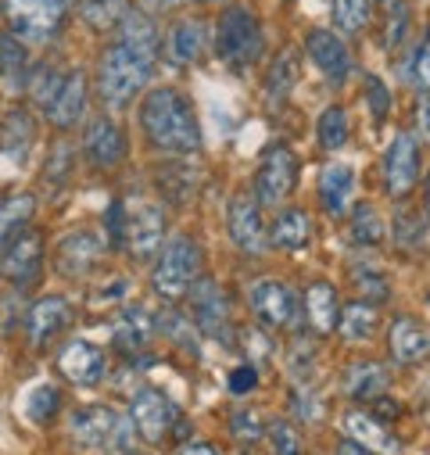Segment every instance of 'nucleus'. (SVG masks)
Masks as SVG:
<instances>
[{"instance_id": "nucleus-1", "label": "nucleus", "mask_w": 430, "mask_h": 455, "mask_svg": "<svg viewBox=\"0 0 430 455\" xmlns=\"http://www.w3.org/2000/svg\"><path fill=\"white\" fill-rule=\"evenodd\" d=\"M140 130H144L147 144L165 155L187 158L201 148V130L194 119V108L172 86H158L140 100Z\"/></svg>"}, {"instance_id": "nucleus-2", "label": "nucleus", "mask_w": 430, "mask_h": 455, "mask_svg": "<svg viewBox=\"0 0 430 455\" xmlns=\"http://www.w3.org/2000/svg\"><path fill=\"white\" fill-rule=\"evenodd\" d=\"M155 61L158 58H147V54L133 51L123 40L108 44L104 54H100V65H97V90H100V97L112 104V108L130 104L144 90V83L151 79Z\"/></svg>"}, {"instance_id": "nucleus-3", "label": "nucleus", "mask_w": 430, "mask_h": 455, "mask_svg": "<svg viewBox=\"0 0 430 455\" xmlns=\"http://www.w3.org/2000/svg\"><path fill=\"white\" fill-rule=\"evenodd\" d=\"M266 51L262 40V26L248 8H227L215 22V54L223 65H230L234 72L251 68Z\"/></svg>"}, {"instance_id": "nucleus-4", "label": "nucleus", "mask_w": 430, "mask_h": 455, "mask_svg": "<svg viewBox=\"0 0 430 455\" xmlns=\"http://www.w3.org/2000/svg\"><path fill=\"white\" fill-rule=\"evenodd\" d=\"M68 434L83 448H108V451H126L133 419L119 416L112 405H83L68 416Z\"/></svg>"}, {"instance_id": "nucleus-5", "label": "nucleus", "mask_w": 430, "mask_h": 455, "mask_svg": "<svg viewBox=\"0 0 430 455\" xmlns=\"http://www.w3.org/2000/svg\"><path fill=\"white\" fill-rule=\"evenodd\" d=\"M187 305H190V323L204 333L215 337L219 345L234 348V319H230V298L223 291L219 280L211 276H197L187 291Z\"/></svg>"}, {"instance_id": "nucleus-6", "label": "nucleus", "mask_w": 430, "mask_h": 455, "mask_svg": "<svg viewBox=\"0 0 430 455\" xmlns=\"http://www.w3.org/2000/svg\"><path fill=\"white\" fill-rule=\"evenodd\" d=\"M68 15L65 0H4V22L12 36L26 44H47L61 33V22Z\"/></svg>"}, {"instance_id": "nucleus-7", "label": "nucleus", "mask_w": 430, "mask_h": 455, "mask_svg": "<svg viewBox=\"0 0 430 455\" xmlns=\"http://www.w3.org/2000/svg\"><path fill=\"white\" fill-rule=\"evenodd\" d=\"M197 273H201V244L194 237H176L162 251V259H158V266L151 273V291L158 298L176 301V298H183L190 291Z\"/></svg>"}, {"instance_id": "nucleus-8", "label": "nucleus", "mask_w": 430, "mask_h": 455, "mask_svg": "<svg viewBox=\"0 0 430 455\" xmlns=\"http://www.w3.org/2000/svg\"><path fill=\"white\" fill-rule=\"evenodd\" d=\"M227 230H230V241L237 244V251H244L248 259H262L269 251V226L262 219V204L255 201V194L241 190L230 197Z\"/></svg>"}, {"instance_id": "nucleus-9", "label": "nucleus", "mask_w": 430, "mask_h": 455, "mask_svg": "<svg viewBox=\"0 0 430 455\" xmlns=\"http://www.w3.org/2000/svg\"><path fill=\"white\" fill-rule=\"evenodd\" d=\"M294 183H298V155L287 144L266 148V155L259 162V172H255V201L262 208L283 204L291 197Z\"/></svg>"}, {"instance_id": "nucleus-10", "label": "nucleus", "mask_w": 430, "mask_h": 455, "mask_svg": "<svg viewBox=\"0 0 430 455\" xmlns=\"http://www.w3.org/2000/svg\"><path fill=\"white\" fill-rule=\"evenodd\" d=\"M130 419H133V430L147 444H158V441L172 437V430L183 416H179V409L172 405L169 395H162L158 387H140L130 402Z\"/></svg>"}, {"instance_id": "nucleus-11", "label": "nucleus", "mask_w": 430, "mask_h": 455, "mask_svg": "<svg viewBox=\"0 0 430 455\" xmlns=\"http://www.w3.org/2000/svg\"><path fill=\"white\" fill-rule=\"evenodd\" d=\"M104 255V237L97 230H90V226H83V230H72L58 241L54 248V273L61 280H83L93 273V266L100 262Z\"/></svg>"}, {"instance_id": "nucleus-12", "label": "nucleus", "mask_w": 430, "mask_h": 455, "mask_svg": "<svg viewBox=\"0 0 430 455\" xmlns=\"http://www.w3.org/2000/svg\"><path fill=\"white\" fill-rule=\"evenodd\" d=\"M40 269H44V237L36 230H22L0 255V276L19 291H29L40 280Z\"/></svg>"}, {"instance_id": "nucleus-13", "label": "nucleus", "mask_w": 430, "mask_h": 455, "mask_svg": "<svg viewBox=\"0 0 430 455\" xmlns=\"http://www.w3.org/2000/svg\"><path fill=\"white\" fill-rule=\"evenodd\" d=\"M248 301H251L255 319H259L266 330H283V326H291L294 315H298V298H294V291H291L287 283H280V280H259V283H251Z\"/></svg>"}, {"instance_id": "nucleus-14", "label": "nucleus", "mask_w": 430, "mask_h": 455, "mask_svg": "<svg viewBox=\"0 0 430 455\" xmlns=\"http://www.w3.org/2000/svg\"><path fill=\"white\" fill-rule=\"evenodd\" d=\"M341 430L348 441H355L359 448H366L370 455H402V441L394 437L391 423L377 419L366 409H348L341 416Z\"/></svg>"}, {"instance_id": "nucleus-15", "label": "nucleus", "mask_w": 430, "mask_h": 455, "mask_svg": "<svg viewBox=\"0 0 430 455\" xmlns=\"http://www.w3.org/2000/svg\"><path fill=\"white\" fill-rule=\"evenodd\" d=\"M419 144L412 133H398L384 155V187L391 197H405L419 180Z\"/></svg>"}, {"instance_id": "nucleus-16", "label": "nucleus", "mask_w": 430, "mask_h": 455, "mask_svg": "<svg viewBox=\"0 0 430 455\" xmlns=\"http://www.w3.org/2000/svg\"><path fill=\"white\" fill-rule=\"evenodd\" d=\"M83 158L93 165V169H112L126 158V133L112 123V119H90L86 130H83Z\"/></svg>"}, {"instance_id": "nucleus-17", "label": "nucleus", "mask_w": 430, "mask_h": 455, "mask_svg": "<svg viewBox=\"0 0 430 455\" xmlns=\"http://www.w3.org/2000/svg\"><path fill=\"white\" fill-rule=\"evenodd\" d=\"M58 370L65 380H72L76 387H93L108 377V363H104V352L93 348L90 340L83 337H72L68 345L58 352Z\"/></svg>"}, {"instance_id": "nucleus-18", "label": "nucleus", "mask_w": 430, "mask_h": 455, "mask_svg": "<svg viewBox=\"0 0 430 455\" xmlns=\"http://www.w3.org/2000/svg\"><path fill=\"white\" fill-rule=\"evenodd\" d=\"M68 319H72L68 298H61V294H44V298H36L33 308L26 312V337H29V345H33V348L51 345V340L68 326Z\"/></svg>"}, {"instance_id": "nucleus-19", "label": "nucleus", "mask_w": 430, "mask_h": 455, "mask_svg": "<svg viewBox=\"0 0 430 455\" xmlns=\"http://www.w3.org/2000/svg\"><path fill=\"white\" fill-rule=\"evenodd\" d=\"M162 241H165V212L158 204H140L126 226V248L133 251L137 262H147L158 255Z\"/></svg>"}, {"instance_id": "nucleus-20", "label": "nucleus", "mask_w": 430, "mask_h": 455, "mask_svg": "<svg viewBox=\"0 0 430 455\" xmlns=\"http://www.w3.org/2000/svg\"><path fill=\"white\" fill-rule=\"evenodd\" d=\"M158 333V319L144 308V305H130L115 315V326H112V340H115V348L123 355H140L151 348V340Z\"/></svg>"}, {"instance_id": "nucleus-21", "label": "nucleus", "mask_w": 430, "mask_h": 455, "mask_svg": "<svg viewBox=\"0 0 430 455\" xmlns=\"http://www.w3.org/2000/svg\"><path fill=\"white\" fill-rule=\"evenodd\" d=\"M305 54L312 58V65L327 76L330 83H345L348 72H352V58H348V47L341 44L338 33L330 29H312L305 36Z\"/></svg>"}, {"instance_id": "nucleus-22", "label": "nucleus", "mask_w": 430, "mask_h": 455, "mask_svg": "<svg viewBox=\"0 0 430 455\" xmlns=\"http://www.w3.org/2000/svg\"><path fill=\"white\" fill-rule=\"evenodd\" d=\"M151 180H155L158 197L169 204H187L201 190V169L190 162H162V165H155Z\"/></svg>"}, {"instance_id": "nucleus-23", "label": "nucleus", "mask_w": 430, "mask_h": 455, "mask_svg": "<svg viewBox=\"0 0 430 455\" xmlns=\"http://www.w3.org/2000/svg\"><path fill=\"white\" fill-rule=\"evenodd\" d=\"M83 111H86V72L72 68V72H65V83H61L58 97L47 108V119H51L54 130L65 133L83 119Z\"/></svg>"}, {"instance_id": "nucleus-24", "label": "nucleus", "mask_w": 430, "mask_h": 455, "mask_svg": "<svg viewBox=\"0 0 430 455\" xmlns=\"http://www.w3.org/2000/svg\"><path fill=\"white\" fill-rule=\"evenodd\" d=\"M204 47H208V29L197 19H179L165 33V58L179 68L197 65L204 58Z\"/></svg>"}, {"instance_id": "nucleus-25", "label": "nucleus", "mask_w": 430, "mask_h": 455, "mask_svg": "<svg viewBox=\"0 0 430 455\" xmlns=\"http://www.w3.org/2000/svg\"><path fill=\"white\" fill-rule=\"evenodd\" d=\"M387 348L394 355V363L412 366L419 359L430 355V333L412 319V315H394L391 330H387Z\"/></svg>"}, {"instance_id": "nucleus-26", "label": "nucleus", "mask_w": 430, "mask_h": 455, "mask_svg": "<svg viewBox=\"0 0 430 455\" xmlns=\"http://www.w3.org/2000/svg\"><path fill=\"white\" fill-rule=\"evenodd\" d=\"M387 384H391V377H387V366L384 363L366 359V363H352L345 370V395L352 402H359V405L384 398L387 395Z\"/></svg>"}, {"instance_id": "nucleus-27", "label": "nucleus", "mask_w": 430, "mask_h": 455, "mask_svg": "<svg viewBox=\"0 0 430 455\" xmlns=\"http://www.w3.org/2000/svg\"><path fill=\"white\" fill-rule=\"evenodd\" d=\"M305 315H308L315 333H334L338 323H341V298H338V291L330 283H322V280L308 283L305 287Z\"/></svg>"}, {"instance_id": "nucleus-28", "label": "nucleus", "mask_w": 430, "mask_h": 455, "mask_svg": "<svg viewBox=\"0 0 430 455\" xmlns=\"http://www.w3.org/2000/svg\"><path fill=\"white\" fill-rule=\"evenodd\" d=\"M355 194V172L341 162H330L319 172V204L327 215H341Z\"/></svg>"}, {"instance_id": "nucleus-29", "label": "nucleus", "mask_w": 430, "mask_h": 455, "mask_svg": "<svg viewBox=\"0 0 430 455\" xmlns=\"http://www.w3.org/2000/svg\"><path fill=\"white\" fill-rule=\"evenodd\" d=\"M312 241V219L305 208H283L276 212L273 226H269V244L283 248V251H301Z\"/></svg>"}, {"instance_id": "nucleus-30", "label": "nucleus", "mask_w": 430, "mask_h": 455, "mask_svg": "<svg viewBox=\"0 0 430 455\" xmlns=\"http://www.w3.org/2000/svg\"><path fill=\"white\" fill-rule=\"evenodd\" d=\"M33 212H36L33 194H4L0 197V251H4L22 230H29Z\"/></svg>"}, {"instance_id": "nucleus-31", "label": "nucleus", "mask_w": 430, "mask_h": 455, "mask_svg": "<svg viewBox=\"0 0 430 455\" xmlns=\"http://www.w3.org/2000/svg\"><path fill=\"white\" fill-rule=\"evenodd\" d=\"M298 76H301V68H298V51H294V47H283V51L273 58L269 72H266V97H269L273 104L287 100V97L294 93V86H298Z\"/></svg>"}, {"instance_id": "nucleus-32", "label": "nucleus", "mask_w": 430, "mask_h": 455, "mask_svg": "<svg viewBox=\"0 0 430 455\" xmlns=\"http://www.w3.org/2000/svg\"><path fill=\"white\" fill-rule=\"evenodd\" d=\"M115 40L130 44L133 51H140V54H147V58H158V29H155V22H151L144 12H137V8H130V12L123 15Z\"/></svg>"}, {"instance_id": "nucleus-33", "label": "nucleus", "mask_w": 430, "mask_h": 455, "mask_svg": "<svg viewBox=\"0 0 430 455\" xmlns=\"http://www.w3.org/2000/svg\"><path fill=\"white\" fill-rule=\"evenodd\" d=\"M377 326H380V312H377V305H370V301H352V305H341V323H338V330H341V337L345 340H370L373 333H377Z\"/></svg>"}, {"instance_id": "nucleus-34", "label": "nucleus", "mask_w": 430, "mask_h": 455, "mask_svg": "<svg viewBox=\"0 0 430 455\" xmlns=\"http://www.w3.org/2000/svg\"><path fill=\"white\" fill-rule=\"evenodd\" d=\"M0 148L15 158H26V151L33 148V119L26 108H12L4 123H0Z\"/></svg>"}, {"instance_id": "nucleus-35", "label": "nucleus", "mask_w": 430, "mask_h": 455, "mask_svg": "<svg viewBox=\"0 0 430 455\" xmlns=\"http://www.w3.org/2000/svg\"><path fill=\"white\" fill-rule=\"evenodd\" d=\"M348 273H352V283H355V291H359L362 301H370V305L387 301L391 283H387V276H384L380 266H373L370 259H355V262L348 266Z\"/></svg>"}, {"instance_id": "nucleus-36", "label": "nucleus", "mask_w": 430, "mask_h": 455, "mask_svg": "<svg viewBox=\"0 0 430 455\" xmlns=\"http://www.w3.org/2000/svg\"><path fill=\"white\" fill-rule=\"evenodd\" d=\"M26 79H29L26 47L15 44V36H0V83L8 90H26Z\"/></svg>"}, {"instance_id": "nucleus-37", "label": "nucleus", "mask_w": 430, "mask_h": 455, "mask_svg": "<svg viewBox=\"0 0 430 455\" xmlns=\"http://www.w3.org/2000/svg\"><path fill=\"white\" fill-rule=\"evenodd\" d=\"M352 241L355 244H362V248H377V244H384V237H387V226H384V219H380V212L370 204V201H359L355 208H352Z\"/></svg>"}, {"instance_id": "nucleus-38", "label": "nucleus", "mask_w": 430, "mask_h": 455, "mask_svg": "<svg viewBox=\"0 0 430 455\" xmlns=\"http://www.w3.org/2000/svg\"><path fill=\"white\" fill-rule=\"evenodd\" d=\"M315 366H319V348L312 345L308 337H294L291 352H287V373H291L294 387H312Z\"/></svg>"}, {"instance_id": "nucleus-39", "label": "nucleus", "mask_w": 430, "mask_h": 455, "mask_svg": "<svg viewBox=\"0 0 430 455\" xmlns=\"http://www.w3.org/2000/svg\"><path fill=\"white\" fill-rule=\"evenodd\" d=\"M426 219L416 212V208H398L394 212V226H391V237H394V244L402 248V251H416V248H423V241H426Z\"/></svg>"}, {"instance_id": "nucleus-40", "label": "nucleus", "mask_w": 430, "mask_h": 455, "mask_svg": "<svg viewBox=\"0 0 430 455\" xmlns=\"http://www.w3.org/2000/svg\"><path fill=\"white\" fill-rule=\"evenodd\" d=\"M315 140L322 151H338L348 144V116L341 104H330L315 123Z\"/></svg>"}, {"instance_id": "nucleus-41", "label": "nucleus", "mask_w": 430, "mask_h": 455, "mask_svg": "<svg viewBox=\"0 0 430 455\" xmlns=\"http://www.w3.org/2000/svg\"><path fill=\"white\" fill-rule=\"evenodd\" d=\"M61 83H65V76L54 68V65H36L33 72H29V79H26V90H29V97H33V104L47 116V108H51V100L58 97V90H61Z\"/></svg>"}, {"instance_id": "nucleus-42", "label": "nucleus", "mask_w": 430, "mask_h": 455, "mask_svg": "<svg viewBox=\"0 0 430 455\" xmlns=\"http://www.w3.org/2000/svg\"><path fill=\"white\" fill-rule=\"evenodd\" d=\"M126 12H130L126 0H83V8H79L83 22L93 26V29H112V26H119Z\"/></svg>"}, {"instance_id": "nucleus-43", "label": "nucleus", "mask_w": 430, "mask_h": 455, "mask_svg": "<svg viewBox=\"0 0 430 455\" xmlns=\"http://www.w3.org/2000/svg\"><path fill=\"white\" fill-rule=\"evenodd\" d=\"M58 409H61V391H58V387H51V384L33 387V395H29V402H26L29 423L44 427V423H51V419L58 416Z\"/></svg>"}, {"instance_id": "nucleus-44", "label": "nucleus", "mask_w": 430, "mask_h": 455, "mask_svg": "<svg viewBox=\"0 0 430 455\" xmlns=\"http://www.w3.org/2000/svg\"><path fill=\"white\" fill-rule=\"evenodd\" d=\"M334 22L348 36L362 33L370 26V0H334Z\"/></svg>"}, {"instance_id": "nucleus-45", "label": "nucleus", "mask_w": 430, "mask_h": 455, "mask_svg": "<svg viewBox=\"0 0 430 455\" xmlns=\"http://www.w3.org/2000/svg\"><path fill=\"white\" fill-rule=\"evenodd\" d=\"M72 165H76V151H72V144H68V140H58V144L51 148V155H47L44 180H47L51 187H65V183L72 180Z\"/></svg>"}, {"instance_id": "nucleus-46", "label": "nucleus", "mask_w": 430, "mask_h": 455, "mask_svg": "<svg viewBox=\"0 0 430 455\" xmlns=\"http://www.w3.org/2000/svg\"><path fill=\"white\" fill-rule=\"evenodd\" d=\"M269 444H273V455H305V441H301V430L291 423V419H273L269 430H266Z\"/></svg>"}, {"instance_id": "nucleus-47", "label": "nucleus", "mask_w": 430, "mask_h": 455, "mask_svg": "<svg viewBox=\"0 0 430 455\" xmlns=\"http://www.w3.org/2000/svg\"><path fill=\"white\" fill-rule=\"evenodd\" d=\"M269 423L255 412V409H234L230 412V434L241 441V444H255L259 437H266Z\"/></svg>"}, {"instance_id": "nucleus-48", "label": "nucleus", "mask_w": 430, "mask_h": 455, "mask_svg": "<svg viewBox=\"0 0 430 455\" xmlns=\"http://www.w3.org/2000/svg\"><path fill=\"white\" fill-rule=\"evenodd\" d=\"M158 333H165L169 340H176L179 348H190V355H197L194 323H187V315H179V312H165V315H158Z\"/></svg>"}, {"instance_id": "nucleus-49", "label": "nucleus", "mask_w": 430, "mask_h": 455, "mask_svg": "<svg viewBox=\"0 0 430 455\" xmlns=\"http://www.w3.org/2000/svg\"><path fill=\"white\" fill-rule=\"evenodd\" d=\"M387 4V19H384V51H394L409 29V8L402 0H384Z\"/></svg>"}, {"instance_id": "nucleus-50", "label": "nucleus", "mask_w": 430, "mask_h": 455, "mask_svg": "<svg viewBox=\"0 0 430 455\" xmlns=\"http://www.w3.org/2000/svg\"><path fill=\"white\" fill-rule=\"evenodd\" d=\"M291 412H294V419H301V423H319L322 402L315 398L312 387H294V395H291Z\"/></svg>"}, {"instance_id": "nucleus-51", "label": "nucleus", "mask_w": 430, "mask_h": 455, "mask_svg": "<svg viewBox=\"0 0 430 455\" xmlns=\"http://www.w3.org/2000/svg\"><path fill=\"white\" fill-rule=\"evenodd\" d=\"M126 226H130V215H126L123 201H115L104 215V234L112 241V248H126Z\"/></svg>"}, {"instance_id": "nucleus-52", "label": "nucleus", "mask_w": 430, "mask_h": 455, "mask_svg": "<svg viewBox=\"0 0 430 455\" xmlns=\"http://www.w3.org/2000/svg\"><path fill=\"white\" fill-rule=\"evenodd\" d=\"M366 100H370V111L377 123H384L391 116V93L377 76H366Z\"/></svg>"}, {"instance_id": "nucleus-53", "label": "nucleus", "mask_w": 430, "mask_h": 455, "mask_svg": "<svg viewBox=\"0 0 430 455\" xmlns=\"http://www.w3.org/2000/svg\"><path fill=\"white\" fill-rule=\"evenodd\" d=\"M409 79H412V86H419L423 93H430V29H426V36H423V44L416 51V61H412Z\"/></svg>"}, {"instance_id": "nucleus-54", "label": "nucleus", "mask_w": 430, "mask_h": 455, "mask_svg": "<svg viewBox=\"0 0 430 455\" xmlns=\"http://www.w3.org/2000/svg\"><path fill=\"white\" fill-rule=\"evenodd\" d=\"M259 387V370L251 366V363H244V366H237L234 373H230V391L241 398V395H251Z\"/></svg>"}, {"instance_id": "nucleus-55", "label": "nucleus", "mask_w": 430, "mask_h": 455, "mask_svg": "<svg viewBox=\"0 0 430 455\" xmlns=\"http://www.w3.org/2000/svg\"><path fill=\"white\" fill-rule=\"evenodd\" d=\"M244 348H251L255 355H259V363H266V359H273V340H269V333H262V330H248V340H244Z\"/></svg>"}, {"instance_id": "nucleus-56", "label": "nucleus", "mask_w": 430, "mask_h": 455, "mask_svg": "<svg viewBox=\"0 0 430 455\" xmlns=\"http://www.w3.org/2000/svg\"><path fill=\"white\" fill-rule=\"evenodd\" d=\"M416 116H419V133H423V140L430 144V93H419V100H416Z\"/></svg>"}, {"instance_id": "nucleus-57", "label": "nucleus", "mask_w": 430, "mask_h": 455, "mask_svg": "<svg viewBox=\"0 0 430 455\" xmlns=\"http://www.w3.org/2000/svg\"><path fill=\"white\" fill-rule=\"evenodd\" d=\"M179 455H219V448L208 444V441H194V444L179 448Z\"/></svg>"}, {"instance_id": "nucleus-58", "label": "nucleus", "mask_w": 430, "mask_h": 455, "mask_svg": "<svg viewBox=\"0 0 430 455\" xmlns=\"http://www.w3.org/2000/svg\"><path fill=\"white\" fill-rule=\"evenodd\" d=\"M426 212H430V172H426Z\"/></svg>"}, {"instance_id": "nucleus-59", "label": "nucleus", "mask_w": 430, "mask_h": 455, "mask_svg": "<svg viewBox=\"0 0 430 455\" xmlns=\"http://www.w3.org/2000/svg\"><path fill=\"white\" fill-rule=\"evenodd\" d=\"M162 4H176V0H162Z\"/></svg>"}]
</instances>
